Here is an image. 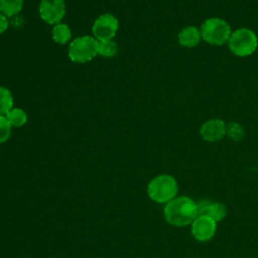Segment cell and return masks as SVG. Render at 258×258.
Wrapping results in <instances>:
<instances>
[{"instance_id": "cell-17", "label": "cell", "mask_w": 258, "mask_h": 258, "mask_svg": "<svg viewBox=\"0 0 258 258\" xmlns=\"http://www.w3.org/2000/svg\"><path fill=\"white\" fill-rule=\"evenodd\" d=\"M226 134L231 140L238 142L243 139L245 132L244 128L239 123L231 122L228 125H226Z\"/></svg>"}, {"instance_id": "cell-11", "label": "cell", "mask_w": 258, "mask_h": 258, "mask_svg": "<svg viewBox=\"0 0 258 258\" xmlns=\"http://www.w3.org/2000/svg\"><path fill=\"white\" fill-rule=\"evenodd\" d=\"M51 37L54 42L58 44H66L72 39V30L66 23H57L53 25L51 30Z\"/></svg>"}, {"instance_id": "cell-6", "label": "cell", "mask_w": 258, "mask_h": 258, "mask_svg": "<svg viewBox=\"0 0 258 258\" xmlns=\"http://www.w3.org/2000/svg\"><path fill=\"white\" fill-rule=\"evenodd\" d=\"M119 21L117 17L111 13L99 15L92 26L93 36L98 40L113 39L118 31Z\"/></svg>"}, {"instance_id": "cell-9", "label": "cell", "mask_w": 258, "mask_h": 258, "mask_svg": "<svg viewBox=\"0 0 258 258\" xmlns=\"http://www.w3.org/2000/svg\"><path fill=\"white\" fill-rule=\"evenodd\" d=\"M200 133L206 141H219L226 135V124L221 119L208 120L202 125Z\"/></svg>"}, {"instance_id": "cell-8", "label": "cell", "mask_w": 258, "mask_h": 258, "mask_svg": "<svg viewBox=\"0 0 258 258\" xmlns=\"http://www.w3.org/2000/svg\"><path fill=\"white\" fill-rule=\"evenodd\" d=\"M216 222L208 216H199L191 223L192 236L201 241L205 242L213 238L216 232Z\"/></svg>"}, {"instance_id": "cell-4", "label": "cell", "mask_w": 258, "mask_h": 258, "mask_svg": "<svg viewBox=\"0 0 258 258\" xmlns=\"http://www.w3.org/2000/svg\"><path fill=\"white\" fill-rule=\"evenodd\" d=\"M202 38L213 45H222L231 36V27L223 19L212 17L204 21L200 29Z\"/></svg>"}, {"instance_id": "cell-13", "label": "cell", "mask_w": 258, "mask_h": 258, "mask_svg": "<svg viewBox=\"0 0 258 258\" xmlns=\"http://www.w3.org/2000/svg\"><path fill=\"white\" fill-rule=\"evenodd\" d=\"M227 214V210L224 204L222 203H210L206 208L203 216H208L216 223L222 221Z\"/></svg>"}, {"instance_id": "cell-15", "label": "cell", "mask_w": 258, "mask_h": 258, "mask_svg": "<svg viewBox=\"0 0 258 258\" xmlns=\"http://www.w3.org/2000/svg\"><path fill=\"white\" fill-rule=\"evenodd\" d=\"M13 108V96L9 89L0 86V116H5Z\"/></svg>"}, {"instance_id": "cell-19", "label": "cell", "mask_w": 258, "mask_h": 258, "mask_svg": "<svg viewBox=\"0 0 258 258\" xmlns=\"http://www.w3.org/2000/svg\"><path fill=\"white\" fill-rule=\"evenodd\" d=\"M8 25H9L8 17L0 12V34L4 33L7 30Z\"/></svg>"}, {"instance_id": "cell-10", "label": "cell", "mask_w": 258, "mask_h": 258, "mask_svg": "<svg viewBox=\"0 0 258 258\" xmlns=\"http://www.w3.org/2000/svg\"><path fill=\"white\" fill-rule=\"evenodd\" d=\"M177 38H178V42L181 46L194 47L200 42L202 36H201L200 30L197 27L187 26V27L182 28L179 31Z\"/></svg>"}, {"instance_id": "cell-2", "label": "cell", "mask_w": 258, "mask_h": 258, "mask_svg": "<svg viewBox=\"0 0 258 258\" xmlns=\"http://www.w3.org/2000/svg\"><path fill=\"white\" fill-rule=\"evenodd\" d=\"M178 190L176 180L168 174H160L150 180L147 186L149 198L156 203H168Z\"/></svg>"}, {"instance_id": "cell-5", "label": "cell", "mask_w": 258, "mask_h": 258, "mask_svg": "<svg viewBox=\"0 0 258 258\" xmlns=\"http://www.w3.org/2000/svg\"><path fill=\"white\" fill-rule=\"evenodd\" d=\"M230 50L237 56H248L252 54L258 46L256 34L248 28H239L231 33L228 40Z\"/></svg>"}, {"instance_id": "cell-12", "label": "cell", "mask_w": 258, "mask_h": 258, "mask_svg": "<svg viewBox=\"0 0 258 258\" xmlns=\"http://www.w3.org/2000/svg\"><path fill=\"white\" fill-rule=\"evenodd\" d=\"M5 117L7 118L8 122L10 123V125L12 127H16V128L22 127L23 125H25L26 122H27V119H28L27 114H26V112L23 109L15 108V107H13L5 115Z\"/></svg>"}, {"instance_id": "cell-18", "label": "cell", "mask_w": 258, "mask_h": 258, "mask_svg": "<svg viewBox=\"0 0 258 258\" xmlns=\"http://www.w3.org/2000/svg\"><path fill=\"white\" fill-rule=\"evenodd\" d=\"M12 126L5 116H0V143L6 142L11 136Z\"/></svg>"}, {"instance_id": "cell-3", "label": "cell", "mask_w": 258, "mask_h": 258, "mask_svg": "<svg viewBox=\"0 0 258 258\" xmlns=\"http://www.w3.org/2000/svg\"><path fill=\"white\" fill-rule=\"evenodd\" d=\"M68 55L74 62H88L98 55V40L90 35L79 36L70 42Z\"/></svg>"}, {"instance_id": "cell-7", "label": "cell", "mask_w": 258, "mask_h": 258, "mask_svg": "<svg viewBox=\"0 0 258 258\" xmlns=\"http://www.w3.org/2000/svg\"><path fill=\"white\" fill-rule=\"evenodd\" d=\"M38 12L45 23L55 25L66 15V3L63 0H40Z\"/></svg>"}, {"instance_id": "cell-16", "label": "cell", "mask_w": 258, "mask_h": 258, "mask_svg": "<svg viewBox=\"0 0 258 258\" xmlns=\"http://www.w3.org/2000/svg\"><path fill=\"white\" fill-rule=\"evenodd\" d=\"M118 51V45L113 39L98 41V55L103 57H112Z\"/></svg>"}, {"instance_id": "cell-1", "label": "cell", "mask_w": 258, "mask_h": 258, "mask_svg": "<svg viewBox=\"0 0 258 258\" xmlns=\"http://www.w3.org/2000/svg\"><path fill=\"white\" fill-rule=\"evenodd\" d=\"M197 203L187 197H178L169 201L164 208V218L172 226L183 227L198 218Z\"/></svg>"}, {"instance_id": "cell-14", "label": "cell", "mask_w": 258, "mask_h": 258, "mask_svg": "<svg viewBox=\"0 0 258 258\" xmlns=\"http://www.w3.org/2000/svg\"><path fill=\"white\" fill-rule=\"evenodd\" d=\"M23 7V0H0V12L7 17L15 16Z\"/></svg>"}]
</instances>
